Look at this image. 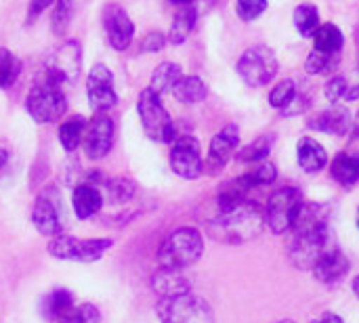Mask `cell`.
Masks as SVG:
<instances>
[{
  "label": "cell",
  "mask_w": 359,
  "mask_h": 323,
  "mask_svg": "<svg viewBox=\"0 0 359 323\" xmlns=\"http://www.w3.org/2000/svg\"><path fill=\"white\" fill-rule=\"evenodd\" d=\"M32 223L44 238H57L61 233V214L55 191H44L38 195L32 208Z\"/></svg>",
  "instance_id": "15"
},
{
  "label": "cell",
  "mask_w": 359,
  "mask_h": 323,
  "mask_svg": "<svg viewBox=\"0 0 359 323\" xmlns=\"http://www.w3.org/2000/svg\"><path fill=\"white\" fill-rule=\"evenodd\" d=\"M111 240H78L72 235H57L48 244V254L61 261L95 263L111 248Z\"/></svg>",
  "instance_id": "9"
},
{
  "label": "cell",
  "mask_w": 359,
  "mask_h": 323,
  "mask_svg": "<svg viewBox=\"0 0 359 323\" xmlns=\"http://www.w3.org/2000/svg\"><path fill=\"white\" fill-rule=\"evenodd\" d=\"M294 27L303 38H311L320 27V11L316 4H299L294 8Z\"/></svg>",
  "instance_id": "29"
},
{
  "label": "cell",
  "mask_w": 359,
  "mask_h": 323,
  "mask_svg": "<svg viewBox=\"0 0 359 323\" xmlns=\"http://www.w3.org/2000/svg\"><path fill=\"white\" fill-rule=\"evenodd\" d=\"M297 158H299V166L305 172H309V174L322 172L328 166V151L313 137H303L299 141V145H297Z\"/></svg>",
  "instance_id": "19"
},
{
  "label": "cell",
  "mask_w": 359,
  "mask_h": 323,
  "mask_svg": "<svg viewBox=\"0 0 359 323\" xmlns=\"http://www.w3.org/2000/svg\"><path fill=\"white\" fill-rule=\"evenodd\" d=\"M292 231L294 238L290 242L288 254L292 265L301 271H313L318 261L334 248L328 212L322 204H303Z\"/></svg>",
  "instance_id": "1"
},
{
  "label": "cell",
  "mask_w": 359,
  "mask_h": 323,
  "mask_svg": "<svg viewBox=\"0 0 359 323\" xmlns=\"http://www.w3.org/2000/svg\"><path fill=\"white\" fill-rule=\"evenodd\" d=\"M6 160H8V151L6 149H0V168L6 164Z\"/></svg>",
  "instance_id": "45"
},
{
  "label": "cell",
  "mask_w": 359,
  "mask_h": 323,
  "mask_svg": "<svg viewBox=\"0 0 359 323\" xmlns=\"http://www.w3.org/2000/svg\"><path fill=\"white\" fill-rule=\"evenodd\" d=\"M355 223H358V229H359V206H358V217H355Z\"/></svg>",
  "instance_id": "49"
},
{
  "label": "cell",
  "mask_w": 359,
  "mask_h": 323,
  "mask_svg": "<svg viewBox=\"0 0 359 323\" xmlns=\"http://www.w3.org/2000/svg\"><path fill=\"white\" fill-rule=\"evenodd\" d=\"M86 120L82 116H72L67 118L61 126H59V141L63 145V149L74 151L80 147L82 139H84V130H86Z\"/></svg>",
  "instance_id": "27"
},
{
  "label": "cell",
  "mask_w": 359,
  "mask_h": 323,
  "mask_svg": "<svg viewBox=\"0 0 359 323\" xmlns=\"http://www.w3.org/2000/svg\"><path fill=\"white\" fill-rule=\"evenodd\" d=\"M269 2L267 0H238L236 2V11L240 15L242 21H255L259 19L265 11H267Z\"/></svg>",
  "instance_id": "38"
},
{
  "label": "cell",
  "mask_w": 359,
  "mask_h": 323,
  "mask_svg": "<svg viewBox=\"0 0 359 323\" xmlns=\"http://www.w3.org/2000/svg\"><path fill=\"white\" fill-rule=\"evenodd\" d=\"M276 323H297V322H292V319H280V322H276Z\"/></svg>",
  "instance_id": "48"
},
{
  "label": "cell",
  "mask_w": 359,
  "mask_h": 323,
  "mask_svg": "<svg viewBox=\"0 0 359 323\" xmlns=\"http://www.w3.org/2000/svg\"><path fill=\"white\" fill-rule=\"evenodd\" d=\"M299 97V88H297V82L286 78V80H280L271 92H269V105L276 107V109H288L294 99Z\"/></svg>",
  "instance_id": "30"
},
{
  "label": "cell",
  "mask_w": 359,
  "mask_h": 323,
  "mask_svg": "<svg viewBox=\"0 0 359 323\" xmlns=\"http://www.w3.org/2000/svg\"><path fill=\"white\" fill-rule=\"evenodd\" d=\"M303 193L297 187H282L267 200L265 206V225L276 235H284L292 229L301 208H303Z\"/></svg>",
  "instance_id": "7"
},
{
  "label": "cell",
  "mask_w": 359,
  "mask_h": 323,
  "mask_svg": "<svg viewBox=\"0 0 359 323\" xmlns=\"http://www.w3.org/2000/svg\"><path fill=\"white\" fill-rule=\"evenodd\" d=\"M80 65H82V50L76 40L63 42L44 63V80L65 86L74 84L80 78Z\"/></svg>",
  "instance_id": "10"
},
{
  "label": "cell",
  "mask_w": 359,
  "mask_h": 323,
  "mask_svg": "<svg viewBox=\"0 0 359 323\" xmlns=\"http://www.w3.org/2000/svg\"><path fill=\"white\" fill-rule=\"evenodd\" d=\"M347 90H349V82H347L345 76H334V78H330V80L326 82V88H324L326 99H328L330 103L343 101L345 95H347Z\"/></svg>",
  "instance_id": "39"
},
{
  "label": "cell",
  "mask_w": 359,
  "mask_h": 323,
  "mask_svg": "<svg viewBox=\"0 0 359 323\" xmlns=\"http://www.w3.org/2000/svg\"><path fill=\"white\" fill-rule=\"evenodd\" d=\"M25 109L32 116L34 122L50 124L57 122L67 111V99L63 92V86L53 84L48 80L38 82L25 99Z\"/></svg>",
  "instance_id": "6"
},
{
  "label": "cell",
  "mask_w": 359,
  "mask_h": 323,
  "mask_svg": "<svg viewBox=\"0 0 359 323\" xmlns=\"http://www.w3.org/2000/svg\"><path fill=\"white\" fill-rule=\"evenodd\" d=\"M313 323H345V319H343L341 315H337V313L326 311V313H322L320 317H316Z\"/></svg>",
  "instance_id": "42"
},
{
  "label": "cell",
  "mask_w": 359,
  "mask_h": 323,
  "mask_svg": "<svg viewBox=\"0 0 359 323\" xmlns=\"http://www.w3.org/2000/svg\"><path fill=\"white\" fill-rule=\"evenodd\" d=\"M355 99H359V82L355 86H349V90L345 95V101H355Z\"/></svg>",
  "instance_id": "43"
},
{
  "label": "cell",
  "mask_w": 359,
  "mask_h": 323,
  "mask_svg": "<svg viewBox=\"0 0 359 323\" xmlns=\"http://www.w3.org/2000/svg\"><path fill=\"white\" fill-rule=\"evenodd\" d=\"M313 46L320 53L326 55H339L345 46V36L341 32L339 25L334 23H324L318 27V32L313 34Z\"/></svg>",
  "instance_id": "23"
},
{
  "label": "cell",
  "mask_w": 359,
  "mask_h": 323,
  "mask_svg": "<svg viewBox=\"0 0 359 323\" xmlns=\"http://www.w3.org/2000/svg\"><path fill=\"white\" fill-rule=\"evenodd\" d=\"M151 288L162 296V298H170V296H179L189 292V280H185L181 275V271H170V269H160L154 280H151Z\"/></svg>",
  "instance_id": "22"
},
{
  "label": "cell",
  "mask_w": 359,
  "mask_h": 323,
  "mask_svg": "<svg viewBox=\"0 0 359 323\" xmlns=\"http://www.w3.org/2000/svg\"><path fill=\"white\" fill-rule=\"evenodd\" d=\"M158 315L162 323H215L212 307L194 292L162 298L158 303Z\"/></svg>",
  "instance_id": "5"
},
{
  "label": "cell",
  "mask_w": 359,
  "mask_h": 323,
  "mask_svg": "<svg viewBox=\"0 0 359 323\" xmlns=\"http://www.w3.org/2000/svg\"><path fill=\"white\" fill-rule=\"evenodd\" d=\"M170 166L175 174H179L181 179H187V181L198 179L204 172V162H202L198 139L189 135L175 139L170 147Z\"/></svg>",
  "instance_id": "12"
},
{
  "label": "cell",
  "mask_w": 359,
  "mask_h": 323,
  "mask_svg": "<svg viewBox=\"0 0 359 323\" xmlns=\"http://www.w3.org/2000/svg\"><path fill=\"white\" fill-rule=\"evenodd\" d=\"M74 15V0H55V8L50 15V27L57 36H63L69 29Z\"/></svg>",
  "instance_id": "32"
},
{
  "label": "cell",
  "mask_w": 359,
  "mask_h": 323,
  "mask_svg": "<svg viewBox=\"0 0 359 323\" xmlns=\"http://www.w3.org/2000/svg\"><path fill=\"white\" fill-rule=\"evenodd\" d=\"M278 57L269 46H250L238 59V74L252 88L269 84L278 76Z\"/></svg>",
  "instance_id": "8"
},
{
  "label": "cell",
  "mask_w": 359,
  "mask_h": 323,
  "mask_svg": "<svg viewBox=\"0 0 359 323\" xmlns=\"http://www.w3.org/2000/svg\"><path fill=\"white\" fill-rule=\"evenodd\" d=\"M353 292H355V296H358L359 301V275L353 280Z\"/></svg>",
  "instance_id": "47"
},
{
  "label": "cell",
  "mask_w": 359,
  "mask_h": 323,
  "mask_svg": "<svg viewBox=\"0 0 359 323\" xmlns=\"http://www.w3.org/2000/svg\"><path fill=\"white\" fill-rule=\"evenodd\" d=\"M172 95H175V99H177L179 103L191 105V103L204 101L206 95H208V90H206V84L202 82V78H198V76H183V78L175 84Z\"/></svg>",
  "instance_id": "25"
},
{
  "label": "cell",
  "mask_w": 359,
  "mask_h": 323,
  "mask_svg": "<svg viewBox=\"0 0 359 323\" xmlns=\"http://www.w3.org/2000/svg\"><path fill=\"white\" fill-rule=\"evenodd\" d=\"M339 65V55H326V53H320V50H311L307 61H305V69L307 74L311 76H320V74H326L330 69H334Z\"/></svg>",
  "instance_id": "35"
},
{
  "label": "cell",
  "mask_w": 359,
  "mask_h": 323,
  "mask_svg": "<svg viewBox=\"0 0 359 323\" xmlns=\"http://www.w3.org/2000/svg\"><path fill=\"white\" fill-rule=\"evenodd\" d=\"M244 177H246V181H248V185H250L252 189H257V187H267V185H271V183L278 179V168H276L273 162L265 160V162H259V164H257L250 172H246Z\"/></svg>",
  "instance_id": "33"
},
{
  "label": "cell",
  "mask_w": 359,
  "mask_h": 323,
  "mask_svg": "<svg viewBox=\"0 0 359 323\" xmlns=\"http://www.w3.org/2000/svg\"><path fill=\"white\" fill-rule=\"evenodd\" d=\"M273 141L276 137L273 135H263L259 139H255L252 143H248L244 149L238 151V160L244 162V164H259V162H265L271 153V147H273Z\"/></svg>",
  "instance_id": "28"
},
{
  "label": "cell",
  "mask_w": 359,
  "mask_h": 323,
  "mask_svg": "<svg viewBox=\"0 0 359 323\" xmlns=\"http://www.w3.org/2000/svg\"><path fill=\"white\" fill-rule=\"evenodd\" d=\"M53 2H55V0H29V6H27V23L36 21L38 15H40L42 11H46Z\"/></svg>",
  "instance_id": "41"
},
{
  "label": "cell",
  "mask_w": 359,
  "mask_h": 323,
  "mask_svg": "<svg viewBox=\"0 0 359 323\" xmlns=\"http://www.w3.org/2000/svg\"><path fill=\"white\" fill-rule=\"evenodd\" d=\"M168 2H172V4H181V6H189V4H194V0H168Z\"/></svg>",
  "instance_id": "46"
},
{
  "label": "cell",
  "mask_w": 359,
  "mask_h": 323,
  "mask_svg": "<svg viewBox=\"0 0 359 323\" xmlns=\"http://www.w3.org/2000/svg\"><path fill=\"white\" fill-rule=\"evenodd\" d=\"M57 323H99V311L95 305L86 303L78 309H72L63 317H59Z\"/></svg>",
  "instance_id": "37"
},
{
  "label": "cell",
  "mask_w": 359,
  "mask_h": 323,
  "mask_svg": "<svg viewBox=\"0 0 359 323\" xmlns=\"http://www.w3.org/2000/svg\"><path fill=\"white\" fill-rule=\"evenodd\" d=\"M84 153L90 160H101L114 145V120L107 114H95L84 130Z\"/></svg>",
  "instance_id": "13"
},
{
  "label": "cell",
  "mask_w": 359,
  "mask_h": 323,
  "mask_svg": "<svg viewBox=\"0 0 359 323\" xmlns=\"http://www.w3.org/2000/svg\"><path fill=\"white\" fill-rule=\"evenodd\" d=\"M196 19H198V11H196V6H183L177 15H175V19H172V25H170V32H168V42H172V44H183L185 40H187V36L191 34V29H194V25H196Z\"/></svg>",
  "instance_id": "26"
},
{
  "label": "cell",
  "mask_w": 359,
  "mask_h": 323,
  "mask_svg": "<svg viewBox=\"0 0 359 323\" xmlns=\"http://www.w3.org/2000/svg\"><path fill=\"white\" fill-rule=\"evenodd\" d=\"M101 204H103V195L99 187L93 183H82L72 193V208L80 221L95 217L101 210Z\"/></svg>",
  "instance_id": "20"
},
{
  "label": "cell",
  "mask_w": 359,
  "mask_h": 323,
  "mask_svg": "<svg viewBox=\"0 0 359 323\" xmlns=\"http://www.w3.org/2000/svg\"><path fill=\"white\" fill-rule=\"evenodd\" d=\"M349 137L355 141V139H359V114L358 118H353V124H351V132H349Z\"/></svg>",
  "instance_id": "44"
},
{
  "label": "cell",
  "mask_w": 359,
  "mask_h": 323,
  "mask_svg": "<svg viewBox=\"0 0 359 323\" xmlns=\"http://www.w3.org/2000/svg\"><path fill=\"white\" fill-rule=\"evenodd\" d=\"M183 78V69H181V65L179 63H172V61H164V63H160L156 69H154V74H151V84H149V88L156 92V95H164V92H172V88H175V84L179 82Z\"/></svg>",
  "instance_id": "24"
},
{
  "label": "cell",
  "mask_w": 359,
  "mask_h": 323,
  "mask_svg": "<svg viewBox=\"0 0 359 323\" xmlns=\"http://www.w3.org/2000/svg\"><path fill=\"white\" fill-rule=\"evenodd\" d=\"M330 177L343 185V187H353L359 183V153L343 151L330 162Z\"/></svg>",
  "instance_id": "21"
},
{
  "label": "cell",
  "mask_w": 359,
  "mask_h": 323,
  "mask_svg": "<svg viewBox=\"0 0 359 323\" xmlns=\"http://www.w3.org/2000/svg\"><path fill=\"white\" fill-rule=\"evenodd\" d=\"M105 193L114 204H122V202H128L135 195V187H133V183L128 179L118 177V179L105 181Z\"/></svg>",
  "instance_id": "36"
},
{
  "label": "cell",
  "mask_w": 359,
  "mask_h": 323,
  "mask_svg": "<svg viewBox=\"0 0 359 323\" xmlns=\"http://www.w3.org/2000/svg\"><path fill=\"white\" fill-rule=\"evenodd\" d=\"M86 92H88V103L97 114H107L118 105V92L114 88V74L109 71L107 65L97 63L88 71L86 78Z\"/></svg>",
  "instance_id": "11"
},
{
  "label": "cell",
  "mask_w": 359,
  "mask_h": 323,
  "mask_svg": "<svg viewBox=\"0 0 359 323\" xmlns=\"http://www.w3.org/2000/svg\"><path fill=\"white\" fill-rule=\"evenodd\" d=\"M204 254L202 233L194 227H179L158 248V263L162 269L183 271L196 265Z\"/></svg>",
  "instance_id": "3"
},
{
  "label": "cell",
  "mask_w": 359,
  "mask_h": 323,
  "mask_svg": "<svg viewBox=\"0 0 359 323\" xmlns=\"http://www.w3.org/2000/svg\"><path fill=\"white\" fill-rule=\"evenodd\" d=\"M103 27L111 48L126 50L130 46L135 36V23L120 4H107L103 8Z\"/></svg>",
  "instance_id": "14"
},
{
  "label": "cell",
  "mask_w": 359,
  "mask_h": 323,
  "mask_svg": "<svg viewBox=\"0 0 359 323\" xmlns=\"http://www.w3.org/2000/svg\"><path fill=\"white\" fill-rule=\"evenodd\" d=\"M265 225V210L255 202H244L229 212H217L208 221V231L223 244H244L261 233Z\"/></svg>",
  "instance_id": "2"
},
{
  "label": "cell",
  "mask_w": 359,
  "mask_h": 323,
  "mask_svg": "<svg viewBox=\"0 0 359 323\" xmlns=\"http://www.w3.org/2000/svg\"><path fill=\"white\" fill-rule=\"evenodd\" d=\"M168 38L162 32H149L141 42V53H160L166 46Z\"/></svg>",
  "instance_id": "40"
},
{
  "label": "cell",
  "mask_w": 359,
  "mask_h": 323,
  "mask_svg": "<svg viewBox=\"0 0 359 323\" xmlns=\"http://www.w3.org/2000/svg\"><path fill=\"white\" fill-rule=\"evenodd\" d=\"M240 145V128L236 124H227L225 128H221L212 141H210V149H208V168L212 172L221 170L227 166V162L233 158V153L238 151Z\"/></svg>",
  "instance_id": "16"
},
{
  "label": "cell",
  "mask_w": 359,
  "mask_h": 323,
  "mask_svg": "<svg viewBox=\"0 0 359 323\" xmlns=\"http://www.w3.org/2000/svg\"><path fill=\"white\" fill-rule=\"evenodd\" d=\"M351 124H353V116L345 107H332V109L322 111V114H318L316 118L309 120V128L311 130L326 132V135H337V137L349 135L351 132Z\"/></svg>",
  "instance_id": "18"
},
{
  "label": "cell",
  "mask_w": 359,
  "mask_h": 323,
  "mask_svg": "<svg viewBox=\"0 0 359 323\" xmlns=\"http://www.w3.org/2000/svg\"><path fill=\"white\" fill-rule=\"evenodd\" d=\"M137 111H139L143 130H145V135L151 141L166 145V143H172L177 139V132H175V124H172L170 114L162 105L160 95H156L149 86L139 95Z\"/></svg>",
  "instance_id": "4"
},
{
  "label": "cell",
  "mask_w": 359,
  "mask_h": 323,
  "mask_svg": "<svg viewBox=\"0 0 359 323\" xmlns=\"http://www.w3.org/2000/svg\"><path fill=\"white\" fill-rule=\"evenodd\" d=\"M72 309H74V298H72V294L67 290H55L46 298V315L53 317V319L63 317Z\"/></svg>",
  "instance_id": "34"
},
{
  "label": "cell",
  "mask_w": 359,
  "mask_h": 323,
  "mask_svg": "<svg viewBox=\"0 0 359 323\" xmlns=\"http://www.w3.org/2000/svg\"><path fill=\"white\" fill-rule=\"evenodd\" d=\"M349 271H351V263H349V259L339 248L328 250L318 261V265L313 267V275L318 277V282L328 284V286L343 282L349 275Z\"/></svg>",
  "instance_id": "17"
},
{
  "label": "cell",
  "mask_w": 359,
  "mask_h": 323,
  "mask_svg": "<svg viewBox=\"0 0 359 323\" xmlns=\"http://www.w3.org/2000/svg\"><path fill=\"white\" fill-rule=\"evenodd\" d=\"M21 74V61L8 50L0 48V88H11Z\"/></svg>",
  "instance_id": "31"
}]
</instances>
